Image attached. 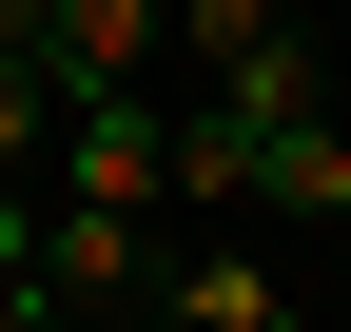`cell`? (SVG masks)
<instances>
[{
	"label": "cell",
	"instance_id": "6da1fadb",
	"mask_svg": "<svg viewBox=\"0 0 351 332\" xmlns=\"http://www.w3.org/2000/svg\"><path fill=\"white\" fill-rule=\"evenodd\" d=\"M176 195V98H78L59 117V215H156Z\"/></svg>",
	"mask_w": 351,
	"mask_h": 332
},
{
	"label": "cell",
	"instance_id": "7a4b0ae2",
	"mask_svg": "<svg viewBox=\"0 0 351 332\" xmlns=\"http://www.w3.org/2000/svg\"><path fill=\"white\" fill-rule=\"evenodd\" d=\"M39 294H59V332H137L156 313V215H39Z\"/></svg>",
	"mask_w": 351,
	"mask_h": 332
},
{
	"label": "cell",
	"instance_id": "3957f363",
	"mask_svg": "<svg viewBox=\"0 0 351 332\" xmlns=\"http://www.w3.org/2000/svg\"><path fill=\"white\" fill-rule=\"evenodd\" d=\"M156 39H176V0H59V20H39L59 117H78V98H156Z\"/></svg>",
	"mask_w": 351,
	"mask_h": 332
},
{
	"label": "cell",
	"instance_id": "277c9868",
	"mask_svg": "<svg viewBox=\"0 0 351 332\" xmlns=\"http://www.w3.org/2000/svg\"><path fill=\"white\" fill-rule=\"evenodd\" d=\"M156 313H195V332H313V313L274 294V254H176V274H156Z\"/></svg>",
	"mask_w": 351,
	"mask_h": 332
},
{
	"label": "cell",
	"instance_id": "5b68a950",
	"mask_svg": "<svg viewBox=\"0 0 351 332\" xmlns=\"http://www.w3.org/2000/svg\"><path fill=\"white\" fill-rule=\"evenodd\" d=\"M254 215H313V235H351V137H332V117H293V137L254 156Z\"/></svg>",
	"mask_w": 351,
	"mask_h": 332
},
{
	"label": "cell",
	"instance_id": "8992f818",
	"mask_svg": "<svg viewBox=\"0 0 351 332\" xmlns=\"http://www.w3.org/2000/svg\"><path fill=\"white\" fill-rule=\"evenodd\" d=\"M176 39H195V98H215V78H254L293 20H274V0H176Z\"/></svg>",
	"mask_w": 351,
	"mask_h": 332
},
{
	"label": "cell",
	"instance_id": "52a82bcc",
	"mask_svg": "<svg viewBox=\"0 0 351 332\" xmlns=\"http://www.w3.org/2000/svg\"><path fill=\"white\" fill-rule=\"evenodd\" d=\"M39 137H59V78H39V59H20V39H0V195H20V176H39Z\"/></svg>",
	"mask_w": 351,
	"mask_h": 332
},
{
	"label": "cell",
	"instance_id": "ba28073f",
	"mask_svg": "<svg viewBox=\"0 0 351 332\" xmlns=\"http://www.w3.org/2000/svg\"><path fill=\"white\" fill-rule=\"evenodd\" d=\"M176 195H254V137H234L215 98H176Z\"/></svg>",
	"mask_w": 351,
	"mask_h": 332
},
{
	"label": "cell",
	"instance_id": "9c48e42d",
	"mask_svg": "<svg viewBox=\"0 0 351 332\" xmlns=\"http://www.w3.org/2000/svg\"><path fill=\"white\" fill-rule=\"evenodd\" d=\"M0 294H39V215H20V195H0Z\"/></svg>",
	"mask_w": 351,
	"mask_h": 332
},
{
	"label": "cell",
	"instance_id": "30bf717a",
	"mask_svg": "<svg viewBox=\"0 0 351 332\" xmlns=\"http://www.w3.org/2000/svg\"><path fill=\"white\" fill-rule=\"evenodd\" d=\"M39 20H59V0H0V39H20V59H39Z\"/></svg>",
	"mask_w": 351,
	"mask_h": 332
},
{
	"label": "cell",
	"instance_id": "8fae6325",
	"mask_svg": "<svg viewBox=\"0 0 351 332\" xmlns=\"http://www.w3.org/2000/svg\"><path fill=\"white\" fill-rule=\"evenodd\" d=\"M0 332H59V294H0Z\"/></svg>",
	"mask_w": 351,
	"mask_h": 332
},
{
	"label": "cell",
	"instance_id": "7c38bea8",
	"mask_svg": "<svg viewBox=\"0 0 351 332\" xmlns=\"http://www.w3.org/2000/svg\"><path fill=\"white\" fill-rule=\"evenodd\" d=\"M332 254H351V235H332ZM332 313H351V274H332Z\"/></svg>",
	"mask_w": 351,
	"mask_h": 332
},
{
	"label": "cell",
	"instance_id": "4fadbf2b",
	"mask_svg": "<svg viewBox=\"0 0 351 332\" xmlns=\"http://www.w3.org/2000/svg\"><path fill=\"white\" fill-rule=\"evenodd\" d=\"M137 332H195V313H137Z\"/></svg>",
	"mask_w": 351,
	"mask_h": 332
}]
</instances>
